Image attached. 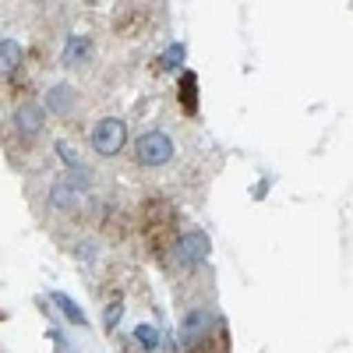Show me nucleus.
Instances as JSON below:
<instances>
[{"label":"nucleus","instance_id":"2","mask_svg":"<svg viewBox=\"0 0 353 353\" xmlns=\"http://www.w3.org/2000/svg\"><path fill=\"white\" fill-rule=\"evenodd\" d=\"M134 156H138L145 166H163V163L173 159V141H170L163 131H149V134H141V138H138Z\"/></svg>","mask_w":353,"mask_h":353},{"label":"nucleus","instance_id":"9","mask_svg":"<svg viewBox=\"0 0 353 353\" xmlns=\"http://www.w3.org/2000/svg\"><path fill=\"white\" fill-rule=\"evenodd\" d=\"M53 301H57V304H61V307H64V311L71 314V321H74V325H81V321H85V314H81V307H78V304H74L71 297H64V293H57V297H53Z\"/></svg>","mask_w":353,"mask_h":353},{"label":"nucleus","instance_id":"6","mask_svg":"<svg viewBox=\"0 0 353 353\" xmlns=\"http://www.w3.org/2000/svg\"><path fill=\"white\" fill-rule=\"evenodd\" d=\"M39 124H43V113H39L36 106H21V110H18V131H21L25 138H28V134H36Z\"/></svg>","mask_w":353,"mask_h":353},{"label":"nucleus","instance_id":"12","mask_svg":"<svg viewBox=\"0 0 353 353\" xmlns=\"http://www.w3.org/2000/svg\"><path fill=\"white\" fill-rule=\"evenodd\" d=\"M88 50V43L85 39H71V46H68V57H81Z\"/></svg>","mask_w":353,"mask_h":353},{"label":"nucleus","instance_id":"5","mask_svg":"<svg viewBox=\"0 0 353 353\" xmlns=\"http://www.w3.org/2000/svg\"><path fill=\"white\" fill-rule=\"evenodd\" d=\"M188 353H230V339H226V325H216L212 332H205L201 339H194Z\"/></svg>","mask_w":353,"mask_h":353},{"label":"nucleus","instance_id":"10","mask_svg":"<svg viewBox=\"0 0 353 353\" xmlns=\"http://www.w3.org/2000/svg\"><path fill=\"white\" fill-rule=\"evenodd\" d=\"M184 106L194 110V74H184Z\"/></svg>","mask_w":353,"mask_h":353},{"label":"nucleus","instance_id":"11","mask_svg":"<svg viewBox=\"0 0 353 353\" xmlns=\"http://www.w3.org/2000/svg\"><path fill=\"white\" fill-rule=\"evenodd\" d=\"M181 57H184V50H181V46H170V50H166V57H163V68H173V61H181Z\"/></svg>","mask_w":353,"mask_h":353},{"label":"nucleus","instance_id":"1","mask_svg":"<svg viewBox=\"0 0 353 353\" xmlns=\"http://www.w3.org/2000/svg\"><path fill=\"white\" fill-rule=\"evenodd\" d=\"M145 241H149L152 254H166L170 248L181 244L176 237V223H173V212L166 201H145Z\"/></svg>","mask_w":353,"mask_h":353},{"label":"nucleus","instance_id":"4","mask_svg":"<svg viewBox=\"0 0 353 353\" xmlns=\"http://www.w3.org/2000/svg\"><path fill=\"white\" fill-rule=\"evenodd\" d=\"M205 254H209V237L198 233V230L184 233L181 244H176V261H181L184 269H194L198 261H205Z\"/></svg>","mask_w":353,"mask_h":353},{"label":"nucleus","instance_id":"7","mask_svg":"<svg viewBox=\"0 0 353 353\" xmlns=\"http://www.w3.org/2000/svg\"><path fill=\"white\" fill-rule=\"evenodd\" d=\"M0 61H4V71H14L18 61H21V46L14 39H4L0 43Z\"/></svg>","mask_w":353,"mask_h":353},{"label":"nucleus","instance_id":"8","mask_svg":"<svg viewBox=\"0 0 353 353\" xmlns=\"http://www.w3.org/2000/svg\"><path fill=\"white\" fill-rule=\"evenodd\" d=\"M134 339H138L145 350H156V346H159V332H156L152 325H138V329H134Z\"/></svg>","mask_w":353,"mask_h":353},{"label":"nucleus","instance_id":"3","mask_svg":"<svg viewBox=\"0 0 353 353\" xmlns=\"http://www.w3.org/2000/svg\"><path fill=\"white\" fill-rule=\"evenodd\" d=\"M124 138H128L124 124L117 121V117H106V121H99L96 131H92V149H96L99 156H113V152H121Z\"/></svg>","mask_w":353,"mask_h":353}]
</instances>
